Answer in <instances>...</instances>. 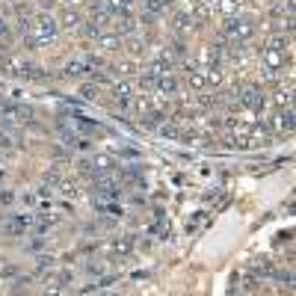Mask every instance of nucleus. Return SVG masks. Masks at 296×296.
Segmentation results:
<instances>
[{"label":"nucleus","instance_id":"nucleus-17","mask_svg":"<svg viewBox=\"0 0 296 296\" xmlns=\"http://www.w3.org/2000/svg\"><path fill=\"white\" fill-rule=\"evenodd\" d=\"M216 6H219V9H222V12H225L228 18H231V15H234V12L240 9V0H216Z\"/></svg>","mask_w":296,"mask_h":296},{"label":"nucleus","instance_id":"nucleus-27","mask_svg":"<svg viewBox=\"0 0 296 296\" xmlns=\"http://www.w3.org/2000/svg\"><path fill=\"white\" fill-rule=\"evenodd\" d=\"M0 202H3V205H12V202H15V196H12V193H6V190H0Z\"/></svg>","mask_w":296,"mask_h":296},{"label":"nucleus","instance_id":"nucleus-18","mask_svg":"<svg viewBox=\"0 0 296 296\" xmlns=\"http://www.w3.org/2000/svg\"><path fill=\"white\" fill-rule=\"evenodd\" d=\"M273 101H276V107H291L294 95H291V89H288V92L282 89V92H276V98H273Z\"/></svg>","mask_w":296,"mask_h":296},{"label":"nucleus","instance_id":"nucleus-29","mask_svg":"<svg viewBox=\"0 0 296 296\" xmlns=\"http://www.w3.org/2000/svg\"><path fill=\"white\" fill-rule=\"evenodd\" d=\"M27 285H30V282H27V279H18V282H15V288H12V291H27Z\"/></svg>","mask_w":296,"mask_h":296},{"label":"nucleus","instance_id":"nucleus-32","mask_svg":"<svg viewBox=\"0 0 296 296\" xmlns=\"http://www.w3.org/2000/svg\"><path fill=\"white\" fill-rule=\"evenodd\" d=\"M3 56H6V44H0V59H3Z\"/></svg>","mask_w":296,"mask_h":296},{"label":"nucleus","instance_id":"nucleus-8","mask_svg":"<svg viewBox=\"0 0 296 296\" xmlns=\"http://www.w3.org/2000/svg\"><path fill=\"white\" fill-rule=\"evenodd\" d=\"M98 44H101L107 53H116V50H122V36H119V33H101V36H98Z\"/></svg>","mask_w":296,"mask_h":296},{"label":"nucleus","instance_id":"nucleus-4","mask_svg":"<svg viewBox=\"0 0 296 296\" xmlns=\"http://www.w3.org/2000/svg\"><path fill=\"white\" fill-rule=\"evenodd\" d=\"M30 225H33V216H30V213H18L15 219H6V222H3V231L12 234V237H21Z\"/></svg>","mask_w":296,"mask_h":296},{"label":"nucleus","instance_id":"nucleus-3","mask_svg":"<svg viewBox=\"0 0 296 296\" xmlns=\"http://www.w3.org/2000/svg\"><path fill=\"white\" fill-rule=\"evenodd\" d=\"M116 166H119V163H116L110 154H98V157L92 160V169H89V172H92V178H104V175H113Z\"/></svg>","mask_w":296,"mask_h":296},{"label":"nucleus","instance_id":"nucleus-15","mask_svg":"<svg viewBox=\"0 0 296 296\" xmlns=\"http://www.w3.org/2000/svg\"><path fill=\"white\" fill-rule=\"evenodd\" d=\"M77 24H80V15H77L74 9H68V12L62 15V27H65V30H74Z\"/></svg>","mask_w":296,"mask_h":296},{"label":"nucleus","instance_id":"nucleus-30","mask_svg":"<svg viewBox=\"0 0 296 296\" xmlns=\"http://www.w3.org/2000/svg\"><path fill=\"white\" fill-rule=\"evenodd\" d=\"M6 36H9V24L0 18V39H6Z\"/></svg>","mask_w":296,"mask_h":296},{"label":"nucleus","instance_id":"nucleus-5","mask_svg":"<svg viewBox=\"0 0 296 296\" xmlns=\"http://www.w3.org/2000/svg\"><path fill=\"white\" fill-rule=\"evenodd\" d=\"M24 68H27V62L21 59V56H3L0 59V71L3 74H9V77H24Z\"/></svg>","mask_w":296,"mask_h":296},{"label":"nucleus","instance_id":"nucleus-21","mask_svg":"<svg viewBox=\"0 0 296 296\" xmlns=\"http://www.w3.org/2000/svg\"><path fill=\"white\" fill-rule=\"evenodd\" d=\"M80 95H83L86 101H95V98H98V89H95L92 83H83V89H80Z\"/></svg>","mask_w":296,"mask_h":296},{"label":"nucleus","instance_id":"nucleus-20","mask_svg":"<svg viewBox=\"0 0 296 296\" xmlns=\"http://www.w3.org/2000/svg\"><path fill=\"white\" fill-rule=\"evenodd\" d=\"M83 33H86L89 39H98V36H101V27H98L95 21H86V27H83Z\"/></svg>","mask_w":296,"mask_h":296},{"label":"nucleus","instance_id":"nucleus-11","mask_svg":"<svg viewBox=\"0 0 296 296\" xmlns=\"http://www.w3.org/2000/svg\"><path fill=\"white\" fill-rule=\"evenodd\" d=\"M190 27H193V15L190 12H178L175 15V30L184 36V33H190Z\"/></svg>","mask_w":296,"mask_h":296},{"label":"nucleus","instance_id":"nucleus-14","mask_svg":"<svg viewBox=\"0 0 296 296\" xmlns=\"http://www.w3.org/2000/svg\"><path fill=\"white\" fill-rule=\"evenodd\" d=\"M136 30V21L133 18H119V24H116V33L119 36H130Z\"/></svg>","mask_w":296,"mask_h":296},{"label":"nucleus","instance_id":"nucleus-6","mask_svg":"<svg viewBox=\"0 0 296 296\" xmlns=\"http://www.w3.org/2000/svg\"><path fill=\"white\" fill-rule=\"evenodd\" d=\"M187 83H190V89L205 92V89H208V71H205V65H190V71H187Z\"/></svg>","mask_w":296,"mask_h":296},{"label":"nucleus","instance_id":"nucleus-1","mask_svg":"<svg viewBox=\"0 0 296 296\" xmlns=\"http://www.w3.org/2000/svg\"><path fill=\"white\" fill-rule=\"evenodd\" d=\"M56 33H59V24H56V18H50L47 12H42V15L33 18V36H36L42 44H44V42H53Z\"/></svg>","mask_w":296,"mask_h":296},{"label":"nucleus","instance_id":"nucleus-10","mask_svg":"<svg viewBox=\"0 0 296 296\" xmlns=\"http://www.w3.org/2000/svg\"><path fill=\"white\" fill-rule=\"evenodd\" d=\"M110 252L119 255V258H127V255L133 252V237H116V240L110 243Z\"/></svg>","mask_w":296,"mask_h":296},{"label":"nucleus","instance_id":"nucleus-2","mask_svg":"<svg viewBox=\"0 0 296 296\" xmlns=\"http://www.w3.org/2000/svg\"><path fill=\"white\" fill-rule=\"evenodd\" d=\"M237 104L246 107V110H252V113H261V110H264V95H261L255 86H249V89H243V95L237 98Z\"/></svg>","mask_w":296,"mask_h":296},{"label":"nucleus","instance_id":"nucleus-26","mask_svg":"<svg viewBox=\"0 0 296 296\" xmlns=\"http://www.w3.org/2000/svg\"><path fill=\"white\" fill-rule=\"evenodd\" d=\"M116 71H122V74H133V71H136V65H133V62H122Z\"/></svg>","mask_w":296,"mask_h":296},{"label":"nucleus","instance_id":"nucleus-22","mask_svg":"<svg viewBox=\"0 0 296 296\" xmlns=\"http://www.w3.org/2000/svg\"><path fill=\"white\" fill-rule=\"evenodd\" d=\"M6 279H18V267L15 264H9V267L0 270V282H6Z\"/></svg>","mask_w":296,"mask_h":296},{"label":"nucleus","instance_id":"nucleus-12","mask_svg":"<svg viewBox=\"0 0 296 296\" xmlns=\"http://www.w3.org/2000/svg\"><path fill=\"white\" fill-rule=\"evenodd\" d=\"M267 47H270V50H279V53H285V56H288V47H291V39H288V36H273V39L267 42Z\"/></svg>","mask_w":296,"mask_h":296},{"label":"nucleus","instance_id":"nucleus-24","mask_svg":"<svg viewBox=\"0 0 296 296\" xmlns=\"http://www.w3.org/2000/svg\"><path fill=\"white\" fill-rule=\"evenodd\" d=\"M50 267H53V258H50V255H42V258H39V270L44 273V270H50Z\"/></svg>","mask_w":296,"mask_h":296},{"label":"nucleus","instance_id":"nucleus-13","mask_svg":"<svg viewBox=\"0 0 296 296\" xmlns=\"http://www.w3.org/2000/svg\"><path fill=\"white\" fill-rule=\"evenodd\" d=\"M145 9H148L151 18H157V15H163V12L169 9V3H166V0H145Z\"/></svg>","mask_w":296,"mask_h":296},{"label":"nucleus","instance_id":"nucleus-28","mask_svg":"<svg viewBox=\"0 0 296 296\" xmlns=\"http://www.w3.org/2000/svg\"><path fill=\"white\" fill-rule=\"evenodd\" d=\"M0 148H3V151H9V148H12V139H9L6 133H0Z\"/></svg>","mask_w":296,"mask_h":296},{"label":"nucleus","instance_id":"nucleus-25","mask_svg":"<svg viewBox=\"0 0 296 296\" xmlns=\"http://www.w3.org/2000/svg\"><path fill=\"white\" fill-rule=\"evenodd\" d=\"M127 50H130V53H142V50H145V44H142L139 39H130V47H127Z\"/></svg>","mask_w":296,"mask_h":296},{"label":"nucleus","instance_id":"nucleus-9","mask_svg":"<svg viewBox=\"0 0 296 296\" xmlns=\"http://www.w3.org/2000/svg\"><path fill=\"white\" fill-rule=\"evenodd\" d=\"M113 92H116V101H119L122 107H130V98H133V83L122 80V83H116V86H113Z\"/></svg>","mask_w":296,"mask_h":296},{"label":"nucleus","instance_id":"nucleus-19","mask_svg":"<svg viewBox=\"0 0 296 296\" xmlns=\"http://www.w3.org/2000/svg\"><path fill=\"white\" fill-rule=\"evenodd\" d=\"M59 193L74 199V196H77V187H74V181H59Z\"/></svg>","mask_w":296,"mask_h":296},{"label":"nucleus","instance_id":"nucleus-7","mask_svg":"<svg viewBox=\"0 0 296 296\" xmlns=\"http://www.w3.org/2000/svg\"><path fill=\"white\" fill-rule=\"evenodd\" d=\"M273 127H276V133H291L294 130V110L288 107V110H279L276 116H273Z\"/></svg>","mask_w":296,"mask_h":296},{"label":"nucleus","instance_id":"nucleus-23","mask_svg":"<svg viewBox=\"0 0 296 296\" xmlns=\"http://www.w3.org/2000/svg\"><path fill=\"white\" fill-rule=\"evenodd\" d=\"M160 133H163V136H169V139H178V136H184V133H181L178 127H172V125H169V127H160Z\"/></svg>","mask_w":296,"mask_h":296},{"label":"nucleus","instance_id":"nucleus-16","mask_svg":"<svg viewBox=\"0 0 296 296\" xmlns=\"http://www.w3.org/2000/svg\"><path fill=\"white\" fill-rule=\"evenodd\" d=\"M65 74H68V77H83V74H86V62H68V65H65Z\"/></svg>","mask_w":296,"mask_h":296},{"label":"nucleus","instance_id":"nucleus-31","mask_svg":"<svg viewBox=\"0 0 296 296\" xmlns=\"http://www.w3.org/2000/svg\"><path fill=\"white\" fill-rule=\"evenodd\" d=\"M110 3H116V6H127V9H130V6H133L136 0H110Z\"/></svg>","mask_w":296,"mask_h":296}]
</instances>
